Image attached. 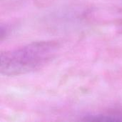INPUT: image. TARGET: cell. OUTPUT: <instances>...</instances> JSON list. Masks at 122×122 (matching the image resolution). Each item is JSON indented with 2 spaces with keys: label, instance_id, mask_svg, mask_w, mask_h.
<instances>
[{
  "label": "cell",
  "instance_id": "cell-1",
  "mask_svg": "<svg viewBox=\"0 0 122 122\" xmlns=\"http://www.w3.org/2000/svg\"><path fill=\"white\" fill-rule=\"evenodd\" d=\"M58 44L51 41L32 42L1 52L0 71L4 76H19L38 70L54 57Z\"/></svg>",
  "mask_w": 122,
  "mask_h": 122
},
{
  "label": "cell",
  "instance_id": "cell-2",
  "mask_svg": "<svg viewBox=\"0 0 122 122\" xmlns=\"http://www.w3.org/2000/svg\"><path fill=\"white\" fill-rule=\"evenodd\" d=\"M85 121H98V122H113L122 121V114H92L84 117Z\"/></svg>",
  "mask_w": 122,
  "mask_h": 122
}]
</instances>
